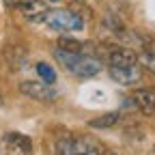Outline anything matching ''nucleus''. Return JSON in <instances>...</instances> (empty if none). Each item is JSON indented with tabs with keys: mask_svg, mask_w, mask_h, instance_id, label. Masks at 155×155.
<instances>
[{
	"mask_svg": "<svg viewBox=\"0 0 155 155\" xmlns=\"http://www.w3.org/2000/svg\"><path fill=\"white\" fill-rule=\"evenodd\" d=\"M54 58L61 63L69 73L78 75V78H93L101 71V63L99 58H95L93 54H84V52H69L63 48L54 50Z\"/></svg>",
	"mask_w": 155,
	"mask_h": 155,
	"instance_id": "f257e3e1",
	"label": "nucleus"
},
{
	"mask_svg": "<svg viewBox=\"0 0 155 155\" xmlns=\"http://www.w3.org/2000/svg\"><path fill=\"white\" fill-rule=\"evenodd\" d=\"M37 24H45L50 30L56 32H71V30H84V17L78 11L69 9H48Z\"/></svg>",
	"mask_w": 155,
	"mask_h": 155,
	"instance_id": "f03ea898",
	"label": "nucleus"
},
{
	"mask_svg": "<svg viewBox=\"0 0 155 155\" xmlns=\"http://www.w3.org/2000/svg\"><path fill=\"white\" fill-rule=\"evenodd\" d=\"M104 151V144L93 136H65L56 140V153L61 155H99Z\"/></svg>",
	"mask_w": 155,
	"mask_h": 155,
	"instance_id": "7ed1b4c3",
	"label": "nucleus"
},
{
	"mask_svg": "<svg viewBox=\"0 0 155 155\" xmlns=\"http://www.w3.org/2000/svg\"><path fill=\"white\" fill-rule=\"evenodd\" d=\"M19 93L30 97V99H37V101H56L58 99V93L50 84H45L43 80L41 82H37V80L19 82Z\"/></svg>",
	"mask_w": 155,
	"mask_h": 155,
	"instance_id": "20e7f679",
	"label": "nucleus"
},
{
	"mask_svg": "<svg viewBox=\"0 0 155 155\" xmlns=\"http://www.w3.org/2000/svg\"><path fill=\"white\" fill-rule=\"evenodd\" d=\"M0 149L5 153H13V155H28V153H32V140L19 131H7L0 138Z\"/></svg>",
	"mask_w": 155,
	"mask_h": 155,
	"instance_id": "39448f33",
	"label": "nucleus"
},
{
	"mask_svg": "<svg viewBox=\"0 0 155 155\" xmlns=\"http://www.w3.org/2000/svg\"><path fill=\"white\" fill-rule=\"evenodd\" d=\"M110 78L116 84H123V86H131V84H138L142 71L138 65H131V67H114L110 65Z\"/></svg>",
	"mask_w": 155,
	"mask_h": 155,
	"instance_id": "423d86ee",
	"label": "nucleus"
},
{
	"mask_svg": "<svg viewBox=\"0 0 155 155\" xmlns=\"http://www.w3.org/2000/svg\"><path fill=\"white\" fill-rule=\"evenodd\" d=\"M108 61L114 67H131V65H138V54L129 48H114L108 52Z\"/></svg>",
	"mask_w": 155,
	"mask_h": 155,
	"instance_id": "0eeeda50",
	"label": "nucleus"
},
{
	"mask_svg": "<svg viewBox=\"0 0 155 155\" xmlns=\"http://www.w3.org/2000/svg\"><path fill=\"white\" fill-rule=\"evenodd\" d=\"M134 104L142 114H155V88H140L134 95Z\"/></svg>",
	"mask_w": 155,
	"mask_h": 155,
	"instance_id": "6e6552de",
	"label": "nucleus"
},
{
	"mask_svg": "<svg viewBox=\"0 0 155 155\" xmlns=\"http://www.w3.org/2000/svg\"><path fill=\"white\" fill-rule=\"evenodd\" d=\"M119 119H121L119 112H108V114L97 116V119H91L88 127H93V129H108V127H114L116 123H119Z\"/></svg>",
	"mask_w": 155,
	"mask_h": 155,
	"instance_id": "1a4fd4ad",
	"label": "nucleus"
},
{
	"mask_svg": "<svg viewBox=\"0 0 155 155\" xmlns=\"http://www.w3.org/2000/svg\"><path fill=\"white\" fill-rule=\"evenodd\" d=\"M37 73L45 84H54L56 82V71L48 65V63H37Z\"/></svg>",
	"mask_w": 155,
	"mask_h": 155,
	"instance_id": "9d476101",
	"label": "nucleus"
},
{
	"mask_svg": "<svg viewBox=\"0 0 155 155\" xmlns=\"http://www.w3.org/2000/svg\"><path fill=\"white\" fill-rule=\"evenodd\" d=\"M138 63H140L144 69H149L151 73H155V54H151V52L140 54V56H138Z\"/></svg>",
	"mask_w": 155,
	"mask_h": 155,
	"instance_id": "9b49d317",
	"label": "nucleus"
},
{
	"mask_svg": "<svg viewBox=\"0 0 155 155\" xmlns=\"http://www.w3.org/2000/svg\"><path fill=\"white\" fill-rule=\"evenodd\" d=\"M5 2H7V7H13V9L22 11L24 7H28L30 2H35V0H5Z\"/></svg>",
	"mask_w": 155,
	"mask_h": 155,
	"instance_id": "f8f14e48",
	"label": "nucleus"
},
{
	"mask_svg": "<svg viewBox=\"0 0 155 155\" xmlns=\"http://www.w3.org/2000/svg\"><path fill=\"white\" fill-rule=\"evenodd\" d=\"M0 106H2V95H0Z\"/></svg>",
	"mask_w": 155,
	"mask_h": 155,
	"instance_id": "ddd939ff",
	"label": "nucleus"
},
{
	"mask_svg": "<svg viewBox=\"0 0 155 155\" xmlns=\"http://www.w3.org/2000/svg\"><path fill=\"white\" fill-rule=\"evenodd\" d=\"M54 2H58V0H54Z\"/></svg>",
	"mask_w": 155,
	"mask_h": 155,
	"instance_id": "4468645a",
	"label": "nucleus"
}]
</instances>
